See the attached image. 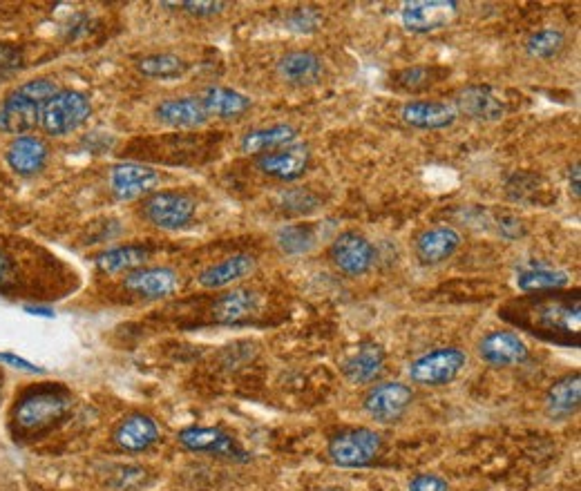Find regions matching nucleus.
I'll return each instance as SVG.
<instances>
[{"label": "nucleus", "instance_id": "f257e3e1", "mask_svg": "<svg viewBox=\"0 0 581 491\" xmlns=\"http://www.w3.org/2000/svg\"><path fill=\"white\" fill-rule=\"evenodd\" d=\"M70 409L72 396L63 387H38L16 402L14 425L25 433H38L54 427Z\"/></svg>", "mask_w": 581, "mask_h": 491}, {"label": "nucleus", "instance_id": "f03ea898", "mask_svg": "<svg viewBox=\"0 0 581 491\" xmlns=\"http://www.w3.org/2000/svg\"><path fill=\"white\" fill-rule=\"evenodd\" d=\"M468 364V355L456 346H441V349L427 351L421 358L409 364L407 375L418 387H445L459 378Z\"/></svg>", "mask_w": 581, "mask_h": 491}, {"label": "nucleus", "instance_id": "7ed1b4c3", "mask_svg": "<svg viewBox=\"0 0 581 491\" xmlns=\"http://www.w3.org/2000/svg\"><path fill=\"white\" fill-rule=\"evenodd\" d=\"M383 449V438L374 429H347L329 440L327 454L336 467L358 469L374 462Z\"/></svg>", "mask_w": 581, "mask_h": 491}, {"label": "nucleus", "instance_id": "20e7f679", "mask_svg": "<svg viewBox=\"0 0 581 491\" xmlns=\"http://www.w3.org/2000/svg\"><path fill=\"white\" fill-rule=\"evenodd\" d=\"M92 112L90 99L83 92L76 90H61L54 99L43 108L41 125L52 137H65L79 130L88 121Z\"/></svg>", "mask_w": 581, "mask_h": 491}, {"label": "nucleus", "instance_id": "39448f33", "mask_svg": "<svg viewBox=\"0 0 581 491\" xmlns=\"http://www.w3.org/2000/svg\"><path fill=\"white\" fill-rule=\"evenodd\" d=\"M461 14L456 0H414L400 9V21L412 34H434L450 27Z\"/></svg>", "mask_w": 581, "mask_h": 491}, {"label": "nucleus", "instance_id": "423d86ee", "mask_svg": "<svg viewBox=\"0 0 581 491\" xmlns=\"http://www.w3.org/2000/svg\"><path fill=\"white\" fill-rule=\"evenodd\" d=\"M197 213V201L186 192L161 190L150 195L144 204V217L161 230H182Z\"/></svg>", "mask_w": 581, "mask_h": 491}, {"label": "nucleus", "instance_id": "0eeeda50", "mask_svg": "<svg viewBox=\"0 0 581 491\" xmlns=\"http://www.w3.org/2000/svg\"><path fill=\"white\" fill-rule=\"evenodd\" d=\"M414 402V389L405 382H383L367 391L363 409L378 425H394L403 420Z\"/></svg>", "mask_w": 581, "mask_h": 491}, {"label": "nucleus", "instance_id": "6e6552de", "mask_svg": "<svg viewBox=\"0 0 581 491\" xmlns=\"http://www.w3.org/2000/svg\"><path fill=\"white\" fill-rule=\"evenodd\" d=\"M329 259L340 273L349 277H363L376 262V248L365 235L356 230L340 233L329 248Z\"/></svg>", "mask_w": 581, "mask_h": 491}, {"label": "nucleus", "instance_id": "1a4fd4ad", "mask_svg": "<svg viewBox=\"0 0 581 491\" xmlns=\"http://www.w3.org/2000/svg\"><path fill=\"white\" fill-rule=\"evenodd\" d=\"M177 440L184 449L195 451V454H211L237 462L249 460V454L240 447V442L219 427H188L177 433Z\"/></svg>", "mask_w": 581, "mask_h": 491}, {"label": "nucleus", "instance_id": "9d476101", "mask_svg": "<svg viewBox=\"0 0 581 491\" xmlns=\"http://www.w3.org/2000/svg\"><path fill=\"white\" fill-rule=\"evenodd\" d=\"M528 355V344L514 331H492L479 342V358L494 369L519 367L528 360Z\"/></svg>", "mask_w": 581, "mask_h": 491}, {"label": "nucleus", "instance_id": "9b49d317", "mask_svg": "<svg viewBox=\"0 0 581 491\" xmlns=\"http://www.w3.org/2000/svg\"><path fill=\"white\" fill-rule=\"evenodd\" d=\"M581 308L579 300L575 302H564V300H550V302H541L535 308H532V315H535L537 324L541 329L552 333V338L561 342V338H579V329H581Z\"/></svg>", "mask_w": 581, "mask_h": 491}, {"label": "nucleus", "instance_id": "f8f14e48", "mask_svg": "<svg viewBox=\"0 0 581 491\" xmlns=\"http://www.w3.org/2000/svg\"><path fill=\"white\" fill-rule=\"evenodd\" d=\"M311 163V150L304 143H293L282 150L257 157L255 166L262 175L278 181H295L307 172Z\"/></svg>", "mask_w": 581, "mask_h": 491}, {"label": "nucleus", "instance_id": "ddd939ff", "mask_svg": "<svg viewBox=\"0 0 581 491\" xmlns=\"http://www.w3.org/2000/svg\"><path fill=\"white\" fill-rule=\"evenodd\" d=\"M456 114H465L472 121L494 123L506 117V103L490 85H468L456 94Z\"/></svg>", "mask_w": 581, "mask_h": 491}, {"label": "nucleus", "instance_id": "4468645a", "mask_svg": "<svg viewBox=\"0 0 581 491\" xmlns=\"http://www.w3.org/2000/svg\"><path fill=\"white\" fill-rule=\"evenodd\" d=\"M123 286L128 293L144 297V300H164L177 291L179 275L168 266H144L128 273Z\"/></svg>", "mask_w": 581, "mask_h": 491}, {"label": "nucleus", "instance_id": "2eb2a0df", "mask_svg": "<svg viewBox=\"0 0 581 491\" xmlns=\"http://www.w3.org/2000/svg\"><path fill=\"white\" fill-rule=\"evenodd\" d=\"M159 184V175L141 163H119L110 172V190L119 201H132L150 195Z\"/></svg>", "mask_w": 581, "mask_h": 491}, {"label": "nucleus", "instance_id": "dca6fc26", "mask_svg": "<svg viewBox=\"0 0 581 491\" xmlns=\"http://www.w3.org/2000/svg\"><path fill=\"white\" fill-rule=\"evenodd\" d=\"M463 237L452 226H434L423 230L416 239V257L423 266H438L452 259L461 248Z\"/></svg>", "mask_w": 581, "mask_h": 491}, {"label": "nucleus", "instance_id": "f3484780", "mask_svg": "<svg viewBox=\"0 0 581 491\" xmlns=\"http://www.w3.org/2000/svg\"><path fill=\"white\" fill-rule=\"evenodd\" d=\"M43 108L38 101L27 99L23 94H9L7 99L0 103V130L7 134H21L25 137L32 132L43 117Z\"/></svg>", "mask_w": 581, "mask_h": 491}, {"label": "nucleus", "instance_id": "a211bd4d", "mask_svg": "<svg viewBox=\"0 0 581 491\" xmlns=\"http://www.w3.org/2000/svg\"><path fill=\"white\" fill-rule=\"evenodd\" d=\"M275 70H278L280 79L291 85V88H309V85H316L320 81L325 65H322L318 54L309 50H295L280 56Z\"/></svg>", "mask_w": 581, "mask_h": 491}, {"label": "nucleus", "instance_id": "6ab92c4d", "mask_svg": "<svg viewBox=\"0 0 581 491\" xmlns=\"http://www.w3.org/2000/svg\"><path fill=\"white\" fill-rule=\"evenodd\" d=\"M257 268V259L249 253H237L222 259L213 266L204 268L199 273L197 282L202 288H208V291H219V288L233 286L235 282H242V279L251 277Z\"/></svg>", "mask_w": 581, "mask_h": 491}, {"label": "nucleus", "instance_id": "aec40b11", "mask_svg": "<svg viewBox=\"0 0 581 491\" xmlns=\"http://www.w3.org/2000/svg\"><path fill=\"white\" fill-rule=\"evenodd\" d=\"M400 119L416 130H445L456 123L459 114L445 101H409L400 110Z\"/></svg>", "mask_w": 581, "mask_h": 491}, {"label": "nucleus", "instance_id": "412c9836", "mask_svg": "<svg viewBox=\"0 0 581 491\" xmlns=\"http://www.w3.org/2000/svg\"><path fill=\"white\" fill-rule=\"evenodd\" d=\"M155 119L175 130H195L208 121V112L199 99L182 96V99H166L155 108Z\"/></svg>", "mask_w": 581, "mask_h": 491}, {"label": "nucleus", "instance_id": "4be33fe9", "mask_svg": "<svg viewBox=\"0 0 581 491\" xmlns=\"http://www.w3.org/2000/svg\"><path fill=\"white\" fill-rule=\"evenodd\" d=\"M546 413L550 420L573 418L581 407V378L579 373H566L550 384L546 391Z\"/></svg>", "mask_w": 581, "mask_h": 491}, {"label": "nucleus", "instance_id": "5701e85b", "mask_svg": "<svg viewBox=\"0 0 581 491\" xmlns=\"http://www.w3.org/2000/svg\"><path fill=\"white\" fill-rule=\"evenodd\" d=\"M112 440L117 442L119 449L139 454V451L150 449L159 440V427L150 416L132 413V416L119 422V427L112 433Z\"/></svg>", "mask_w": 581, "mask_h": 491}, {"label": "nucleus", "instance_id": "b1692460", "mask_svg": "<svg viewBox=\"0 0 581 491\" xmlns=\"http://www.w3.org/2000/svg\"><path fill=\"white\" fill-rule=\"evenodd\" d=\"M50 157L45 141L25 134V137H16L7 148V163L16 175L32 177L36 172H41Z\"/></svg>", "mask_w": 581, "mask_h": 491}, {"label": "nucleus", "instance_id": "393cba45", "mask_svg": "<svg viewBox=\"0 0 581 491\" xmlns=\"http://www.w3.org/2000/svg\"><path fill=\"white\" fill-rule=\"evenodd\" d=\"M385 367V349L376 342H363L342 364V373L351 384L374 382Z\"/></svg>", "mask_w": 581, "mask_h": 491}, {"label": "nucleus", "instance_id": "a878e982", "mask_svg": "<svg viewBox=\"0 0 581 491\" xmlns=\"http://www.w3.org/2000/svg\"><path fill=\"white\" fill-rule=\"evenodd\" d=\"M260 308V295L249 288H233L213 304V320L217 324H240L249 320Z\"/></svg>", "mask_w": 581, "mask_h": 491}, {"label": "nucleus", "instance_id": "bb28decb", "mask_svg": "<svg viewBox=\"0 0 581 491\" xmlns=\"http://www.w3.org/2000/svg\"><path fill=\"white\" fill-rule=\"evenodd\" d=\"M295 139H298V130L293 125L278 123L271 125V128H257L246 132L240 141V148L244 154H260L262 157V154L293 146Z\"/></svg>", "mask_w": 581, "mask_h": 491}, {"label": "nucleus", "instance_id": "cd10ccee", "mask_svg": "<svg viewBox=\"0 0 581 491\" xmlns=\"http://www.w3.org/2000/svg\"><path fill=\"white\" fill-rule=\"evenodd\" d=\"M199 101H202L208 117H219V119H237L251 110L249 96L231 88H219V85L206 88Z\"/></svg>", "mask_w": 581, "mask_h": 491}, {"label": "nucleus", "instance_id": "c85d7f7f", "mask_svg": "<svg viewBox=\"0 0 581 491\" xmlns=\"http://www.w3.org/2000/svg\"><path fill=\"white\" fill-rule=\"evenodd\" d=\"M148 257H150V248L128 244V246L110 248L106 250V253L97 255L94 264H97L99 271L106 275H121V273L128 275L132 271H137V268H144Z\"/></svg>", "mask_w": 581, "mask_h": 491}, {"label": "nucleus", "instance_id": "c756f323", "mask_svg": "<svg viewBox=\"0 0 581 491\" xmlns=\"http://www.w3.org/2000/svg\"><path fill=\"white\" fill-rule=\"evenodd\" d=\"M570 284V275L561 268H552L546 264L523 266L517 273V288L523 293H544V291H561Z\"/></svg>", "mask_w": 581, "mask_h": 491}, {"label": "nucleus", "instance_id": "7c9ffc66", "mask_svg": "<svg viewBox=\"0 0 581 491\" xmlns=\"http://www.w3.org/2000/svg\"><path fill=\"white\" fill-rule=\"evenodd\" d=\"M137 70L148 79H179L188 70V63L177 54H150L137 61Z\"/></svg>", "mask_w": 581, "mask_h": 491}, {"label": "nucleus", "instance_id": "2f4dec72", "mask_svg": "<svg viewBox=\"0 0 581 491\" xmlns=\"http://www.w3.org/2000/svg\"><path fill=\"white\" fill-rule=\"evenodd\" d=\"M564 47H566V34L561 30H555V27H548V30H539L528 36L526 54L530 56V59L550 61V59H555V56H559Z\"/></svg>", "mask_w": 581, "mask_h": 491}, {"label": "nucleus", "instance_id": "473e14b6", "mask_svg": "<svg viewBox=\"0 0 581 491\" xmlns=\"http://www.w3.org/2000/svg\"><path fill=\"white\" fill-rule=\"evenodd\" d=\"M278 246L287 255H304L316 246V233L311 226H284L278 233Z\"/></svg>", "mask_w": 581, "mask_h": 491}, {"label": "nucleus", "instance_id": "72a5a7b5", "mask_svg": "<svg viewBox=\"0 0 581 491\" xmlns=\"http://www.w3.org/2000/svg\"><path fill=\"white\" fill-rule=\"evenodd\" d=\"M394 83L405 92H421L434 83V70L432 67H423V65L407 67V70L398 72L394 76Z\"/></svg>", "mask_w": 581, "mask_h": 491}, {"label": "nucleus", "instance_id": "f704fd0d", "mask_svg": "<svg viewBox=\"0 0 581 491\" xmlns=\"http://www.w3.org/2000/svg\"><path fill=\"white\" fill-rule=\"evenodd\" d=\"M16 92L27 96V99L38 101L41 105H47L61 90L56 88V83L50 81V79H34V81L23 83L21 88H18Z\"/></svg>", "mask_w": 581, "mask_h": 491}, {"label": "nucleus", "instance_id": "c9c22d12", "mask_svg": "<svg viewBox=\"0 0 581 491\" xmlns=\"http://www.w3.org/2000/svg\"><path fill=\"white\" fill-rule=\"evenodd\" d=\"M320 23V14L313 7H298L289 18V30L295 32H313L318 30Z\"/></svg>", "mask_w": 581, "mask_h": 491}, {"label": "nucleus", "instance_id": "e433bc0d", "mask_svg": "<svg viewBox=\"0 0 581 491\" xmlns=\"http://www.w3.org/2000/svg\"><path fill=\"white\" fill-rule=\"evenodd\" d=\"M175 7H182L186 14L190 16H199V18H206V16H215V14H222L224 9L228 7V3H215V0H208V3H193V0H188V3H173Z\"/></svg>", "mask_w": 581, "mask_h": 491}, {"label": "nucleus", "instance_id": "4c0bfd02", "mask_svg": "<svg viewBox=\"0 0 581 491\" xmlns=\"http://www.w3.org/2000/svg\"><path fill=\"white\" fill-rule=\"evenodd\" d=\"M409 491H450V485L436 474H418L409 483Z\"/></svg>", "mask_w": 581, "mask_h": 491}, {"label": "nucleus", "instance_id": "58836bf2", "mask_svg": "<svg viewBox=\"0 0 581 491\" xmlns=\"http://www.w3.org/2000/svg\"><path fill=\"white\" fill-rule=\"evenodd\" d=\"M21 63H23V54L16 45L0 43V72L16 70V67H21Z\"/></svg>", "mask_w": 581, "mask_h": 491}, {"label": "nucleus", "instance_id": "ea45409f", "mask_svg": "<svg viewBox=\"0 0 581 491\" xmlns=\"http://www.w3.org/2000/svg\"><path fill=\"white\" fill-rule=\"evenodd\" d=\"M14 271H16L14 259L9 257L5 250H0V291L14 282Z\"/></svg>", "mask_w": 581, "mask_h": 491}, {"label": "nucleus", "instance_id": "a19ab883", "mask_svg": "<svg viewBox=\"0 0 581 491\" xmlns=\"http://www.w3.org/2000/svg\"><path fill=\"white\" fill-rule=\"evenodd\" d=\"M499 230H501V235L508 237V239H517L521 235H526V228H523L521 221L517 217H510V215L499 221Z\"/></svg>", "mask_w": 581, "mask_h": 491}, {"label": "nucleus", "instance_id": "79ce46f5", "mask_svg": "<svg viewBox=\"0 0 581 491\" xmlns=\"http://www.w3.org/2000/svg\"><path fill=\"white\" fill-rule=\"evenodd\" d=\"M0 364H9V367L21 369V371H27V373H41V369L34 367L30 360L18 358V355H14V353H0Z\"/></svg>", "mask_w": 581, "mask_h": 491}, {"label": "nucleus", "instance_id": "37998d69", "mask_svg": "<svg viewBox=\"0 0 581 491\" xmlns=\"http://www.w3.org/2000/svg\"><path fill=\"white\" fill-rule=\"evenodd\" d=\"M568 190L570 195L575 199L581 197V170H579V161H575L573 166L568 168Z\"/></svg>", "mask_w": 581, "mask_h": 491}, {"label": "nucleus", "instance_id": "c03bdc74", "mask_svg": "<svg viewBox=\"0 0 581 491\" xmlns=\"http://www.w3.org/2000/svg\"><path fill=\"white\" fill-rule=\"evenodd\" d=\"M295 197H304V199H307L309 192H302L300 190V192H295ZM295 197H293V192H291V195L287 197V201H291ZM284 210H289V213H307V208L302 206V201H295V204H287V206H284Z\"/></svg>", "mask_w": 581, "mask_h": 491}, {"label": "nucleus", "instance_id": "a18cd8bd", "mask_svg": "<svg viewBox=\"0 0 581 491\" xmlns=\"http://www.w3.org/2000/svg\"><path fill=\"white\" fill-rule=\"evenodd\" d=\"M25 311L32 313V315H41V317H54L52 311H45V308H36V306H27Z\"/></svg>", "mask_w": 581, "mask_h": 491}, {"label": "nucleus", "instance_id": "49530a36", "mask_svg": "<svg viewBox=\"0 0 581 491\" xmlns=\"http://www.w3.org/2000/svg\"><path fill=\"white\" fill-rule=\"evenodd\" d=\"M329 491H345V489H329Z\"/></svg>", "mask_w": 581, "mask_h": 491}]
</instances>
